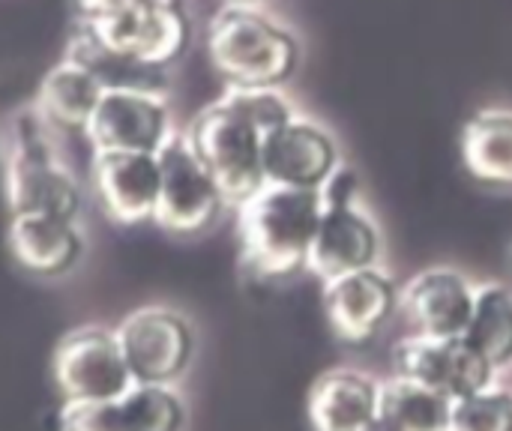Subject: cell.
I'll return each instance as SVG.
<instances>
[{
  "label": "cell",
  "instance_id": "5",
  "mask_svg": "<svg viewBox=\"0 0 512 431\" xmlns=\"http://www.w3.org/2000/svg\"><path fill=\"white\" fill-rule=\"evenodd\" d=\"M186 138L216 180L225 204L240 207L267 183L261 162L264 135L225 99L207 105L186 129Z\"/></svg>",
  "mask_w": 512,
  "mask_h": 431
},
{
  "label": "cell",
  "instance_id": "26",
  "mask_svg": "<svg viewBox=\"0 0 512 431\" xmlns=\"http://www.w3.org/2000/svg\"><path fill=\"white\" fill-rule=\"evenodd\" d=\"M363 431H393V429H390L387 423H381V420H375V423H372L369 429H363Z\"/></svg>",
  "mask_w": 512,
  "mask_h": 431
},
{
  "label": "cell",
  "instance_id": "14",
  "mask_svg": "<svg viewBox=\"0 0 512 431\" xmlns=\"http://www.w3.org/2000/svg\"><path fill=\"white\" fill-rule=\"evenodd\" d=\"M264 180L288 189H321L327 177L339 168V153L333 138L300 117H291L264 138L261 147Z\"/></svg>",
  "mask_w": 512,
  "mask_h": 431
},
{
  "label": "cell",
  "instance_id": "17",
  "mask_svg": "<svg viewBox=\"0 0 512 431\" xmlns=\"http://www.w3.org/2000/svg\"><path fill=\"white\" fill-rule=\"evenodd\" d=\"M378 249L381 243L375 225L360 210H354V204L324 207L309 246L306 267L318 279L330 282L357 270H369L378 258Z\"/></svg>",
  "mask_w": 512,
  "mask_h": 431
},
{
  "label": "cell",
  "instance_id": "13",
  "mask_svg": "<svg viewBox=\"0 0 512 431\" xmlns=\"http://www.w3.org/2000/svg\"><path fill=\"white\" fill-rule=\"evenodd\" d=\"M324 315L333 336L345 345L372 342L399 309V291L375 267L324 282Z\"/></svg>",
  "mask_w": 512,
  "mask_h": 431
},
{
  "label": "cell",
  "instance_id": "9",
  "mask_svg": "<svg viewBox=\"0 0 512 431\" xmlns=\"http://www.w3.org/2000/svg\"><path fill=\"white\" fill-rule=\"evenodd\" d=\"M390 366L396 378H408L426 387H435L450 402L477 396L492 387V363L465 339H432V336H405L393 345Z\"/></svg>",
  "mask_w": 512,
  "mask_h": 431
},
{
  "label": "cell",
  "instance_id": "16",
  "mask_svg": "<svg viewBox=\"0 0 512 431\" xmlns=\"http://www.w3.org/2000/svg\"><path fill=\"white\" fill-rule=\"evenodd\" d=\"M6 246L12 261L39 279L66 276L84 252V237L78 219L48 216V213H21L9 216Z\"/></svg>",
  "mask_w": 512,
  "mask_h": 431
},
{
  "label": "cell",
  "instance_id": "8",
  "mask_svg": "<svg viewBox=\"0 0 512 431\" xmlns=\"http://www.w3.org/2000/svg\"><path fill=\"white\" fill-rule=\"evenodd\" d=\"M114 333L135 384L171 387L189 369L195 354V333L189 321L165 306L129 312Z\"/></svg>",
  "mask_w": 512,
  "mask_h": 431
},
{
  "label": "cell",
  "instance_id": "12",
  "mask_svg": "<svg viewBox=\"0 0 512 431\" xmlns=\"http://www.w3.org/2000/svg\"><path fill=\"white\" fill-rule=\"evenodd\" d=\"M90 192L114 225L153 222L159 198L156 153H90Z\"/></svg>",
  "mask_w": 512,
  "mask_h": 431
},
{
  "label": "cell",
  "instance_id": "4",
  "mask_svg": "<svg viewBox=\"0 0 512 431\" xmlns=\"http://www.w3.org/2000/svg\"><path fill=\"white\" fill-rule=\"evenodd\" d=\"M81 27L111 54L165 72L189 45L192 24L180 0H129Z\"/></svg>",
  "mask_w": 512,
  "mask_h": 431
},
{
  "label": "cell",
  "instance_id": "23",
  "mask_svg": "<svg viewBox=\"0 0 512 431\" xmlns=\"http://www.w3.org/2000/svg\"><path fill=\"white\" fill-rule=\"evenodd\" d=\"M447 431H512V396L489 387L453 402Z\"/></svg>",
  "mask_w": 512,
  "mask_h": 431
},
{
  "label": "cell",
  "instance_id": "1",
  "mask_svg": "<svg viewBox=\"0 0 512 431\" xmlns=\"http://www.w3.org/2000/svg\"><path fill=\"white\" fill-rule=\"evenodd\" d=\"M324 201L318 189L264 183L237 207V240L243 267L264 279H291L306 267Z\"/></svg>",
  "mask_w": 512,
  "mask_h": 431
},
{
  "label": "cell",
  "instance_id": "2",
  "mask_svg": "<svg viewBox=\"0 0 512 431\" xmlns=\"http://www.w3.org/2000/svg\"><path fill=\"white\" fill-rule=\"evenodd\" d=\"M3 192L9 216L48 213L78 219L84 192L51 144V126L30 108L12 117L3 162Z\"/></svg>",
  "mask_w": 512,
  "mask_h": 431
},
{
  "label": "cell",
  "instance_id": "20",
  "mask_svg": "<svg viewBox=\"0 0 512 431\" xmlns=\"http://www.w3.org/2000/svg\"><path fill=\"white\" fill-rule=\"evenodd\" d=\"M462 162L480 183L512 189V114H474L462 129Z\"/></svg>",
  "mask_w": 512,
  "mask_h": 431
},
{
  "label": "cell",
  "instance_id": "24",
  "mask_svg": "<svg viewBox=\"0 0 512 431\" xmlns=\"http://www.w3.org/2000/svg\"><path fill=\"white\" fill-rule=\"evenodd\" d=\"M222 99L240 117H246L264 138L294 117L291 105L276 93V87H228Z\"/></svg>",
  "mask_w": 512,
  "mask_h": 431
},
{
  "label": "cell",
  "instance_id": "15",
  "mask_svg": "<svg viewBox=\"0 0 512 431\" xmlns=\"http://www.w3.org/2000/svg\"><path fill=\"white\" fill-rule=\"evenodd\" d=\"M474 288L453 270H426L399 291V312L417 336L459 339L474 312Z\"/></svg>",
  "mask_w": 512,
  "mask_h": 431
},
{
  "label": "cell",
  "instance_id": "18",
  "mask_svg": "<svg viewBox=\"0 0 512 431\" xmlns=\"http://www.w3.org/2000/svg\"><path fill=\"white\" fill-rule=\"evenodd\" d=\"M378 387L360 372H327L309 390L312 431H363L378 420Z\"/></svg>",
  "mask_w": 512,
  "mask_h": 431
},
{
  "label": "cell",
  "instance_id": "11",
  "mask_svg": "<svg viewBox=\"0 0 512 431\" xmlns=\"http://www.w3.org/2000/svg\"><path fill=\"white\" fill-rule=\"evenodd\" d=\"M183 420L186 408L171 387L132 384L114 399L63 405L57 431H180Z\"/></svg>",
  "mask_w": 512,
  "mask_h": 431
},
{
  "label": "cell",
  "instance_id": "7",
  "mask_svg": "<svg viewBox=\"0 0 512 431\" xmlns=\"http://www.w3.org/2000/svg\"><path fill=\"white\" fill-rule=\"evenodd\" d=\"M51 375L63 405L114 399L135 384L117 333L99 324L75 327L57 342Z\"/></svg>",
  "mask_w": 512,
  "mask_h": 431
},
{
  "label": "cell",
  "instance_id": "25",
  "mask_svg": "<svg viewBox=\"0 0 512 431\" xmlns=\"http://www.w3.org/2000/svg\"><path fill=\"white\" fill-rule=\"evenodd\" d=\"M123 3H129V0H75V9H78L81 21H90V18H99V15L114 12Z\"/></svg>",
  "mask_w": 512,
  "mask_h": 431
},
{
  "label": "cell",
  "instance_id": "22",
  "mask_svg": "<svg viewBox=\"0 0 512 431\" xmlns=\"http://www.w3.org/2000/svg\"><path fill=\"white\" fill-rule=\"evenodd\" d=\"M465 339L492 363L504 369L512 363V291L504 285H483L474 294V312Z\"/></svg>",
  "mask_w": 512,
  "mask_h": 431
},
{
  "label": "cell",
  "instance_id": "6",
  "mask_svg": "<svg viewBox=\"0 0 512 431\" xmlns=\"http://www.w3.org/2000/svg\"><path fill=\"white\" fill-rule=\"evenodd\" d=\"M159 162V198L153 222L177 237H192L207 231L222 207L225 198L192 150L186 132H171L168 141L156 150Z\"/></svg>",
  "mask_w": 512,
  "mask_h": 431
},
{
  "label": "cell",
  "instance_id": "21",
  "mask_svg": "<svg viewBox=\"0 0 512 431\" xmlns=\"http://www.w3.org/2000/svg\"><path fill=\"white\" fill-rule=\"evenodd\" d=\"M453 402L435 387L390 378L378 387V420L393 431H447Z\"/></svg>",
  "mask_w": 512,
  "mask_h": 431
},
{
  "label": "cell",
  "instance_id": "10",
  "mask_svg": "<svg viewBox=\"0 0 512 431\" xmlns=\"http://www.w3.org/2000/svg\"><path fill=\"white\" fill-rule=\"evenodd\" d=\"M171 111L162 90L108 87L84 129L90 150L156 153L171 135Z\"/></svg>",
  "mask_w": 512,
  "mask_h": 431
},
{
  "label": "cell",
  "instance_id": "19",
  "mask_svg": "<svg viewBox=\"0 0 512 431\" xmlns=\"http://www.w3.org/2000/svg\"><path fill=\"white\" fill-rule=\"evenodd\" d=\"M102 84L99 78L78 60L66 57L60 63H54L45 78L36 87V99H33V111L60 132H81L87 129L99 96H102Z\"/></svg>",
  "mask_w": 512,
  "mask_h": 431
},
{
  "label": "cell",
  "instance_id": "3",
  "mask_svg": "<svg viewBox=\"0 0 512 431\" xmlns=\"http://www.w3.org/2000/svg\"><path fill=\"white\" fill-rule=\"evenodd\" d=\"M213 69L231 87H276L297 66V42L252 6H222L207 27Z\"/></svg>",
  "mask_w": 512,
  "mask_h": 431
}]
</instances>
